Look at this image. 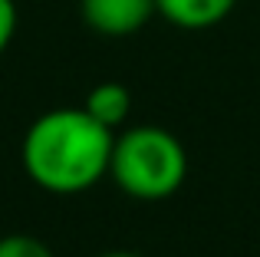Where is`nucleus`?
I'll return each mask as SVG.
<instances>
[{"label":"nucleus","mask_w":260,"mask_h":257,"mask_svg":"<svg viewBox=\"0 0 260 257\" xmlns=\"http://www.w3.org/2000/svg\"><path fill=\"white\" fill-rule=\"evenodd\" d=\"M115 132L83 106H59L37 116L20 142L26 178L50 195H79L109 175Z\"/></svg>","instance_id":"f257e3e1"},{"label":"nucleus","mask_w":260,"mask_h":257,"mask_svg":"<svg viewBox=\"0 0 260 257\" xmlns=\"http://www.w3.org/2000/svg\"><path fill=\"white\" fill-rule=\"evenodd\" d=\"M109 175L135 201H165L188 178L181 139L161 125H132L115 135Z\"/></svg>","instance_id":"f03ea898"},{"label":"nucleus","mask_w":260,"mask_h":257,"mask_svg":"<svg viewBox=\"0 0 260 257\" xmlns=\"http://www.w3.org/2000/svg\"><path fill=\"white\" fill-rule=\"evenodd\" d=\"M155 0H79V17L106 40L135 37L155 17Z\"/></svg>","instance_id":"7ed1b4c3"},{"label":"nucleus","mask_w":260,"mask_h":257,"mask_svg":"<svg viewBox=\"0 0 260 257\" xmlns=\"http://www.w3.org/2000/svg\"><path fill=\"white\" fill-rule=\"evenodd\" d=\"M241 0H155V10L178 30H211L234 13Z\"/></svg>","instance_id":"20e7f679"},{"label":"nucleus","mask_w":260,"mask_h":257,"mask_svg":"<svg viewBox=\"0 0 260 257\" xmlns=\"http://www.w3.org/2000/svg\"><path fill=\"white\" fill-rule=\"evenodd\" d=\"M132 106H135L132 103V89H128L125 83L106 79V83H95L92 89H89L83 109L95 119V122H102L106 128L119 132V128H125L128 116H132Z\"/></svg>","instance_id":"39448f33"},{"label":"nucleus","mask_w":260,"mask_h":257,"mask_svg":"<svg viewBox=\"0 0 260 257\" xmlns=\"http://www.w3.org/2000/svg\"><path fill=\"white\" fill-rule=\"evenodd\" d=\"M0 257H56L46 241L33 234H4L0 238Z\"/></svg>","instance_id":"423d86ee"},{"label":"nucleus","mask_w":260,"mask_h":257,"mask_svg":"<svg viewBox=\"0 0 260 257\" xmlns=\"http://www.w3.org/2000/svg\"><path fill=\"white\" fill-rule=\"evenodd\" d=\"M17 23H20L17 0H0V56L7 53V46L17 37Z\"/></svg>","instance_id":"0eeeda50"},{"label":"nucleus","mask_w":260,"mask_h":257,"mask_svg":"<svg viewBox=\"0 0 260 257\" xmlns=\"http://www.w3.org/2000/svg\"><path fill=\"white\" fill-rule=\"evenodd\" d=\"M95 257H142V254H135V251H122V247H115V251H102V254H95Z\"/></svg>","instance_id":"6e6552de"}]
</instances>
